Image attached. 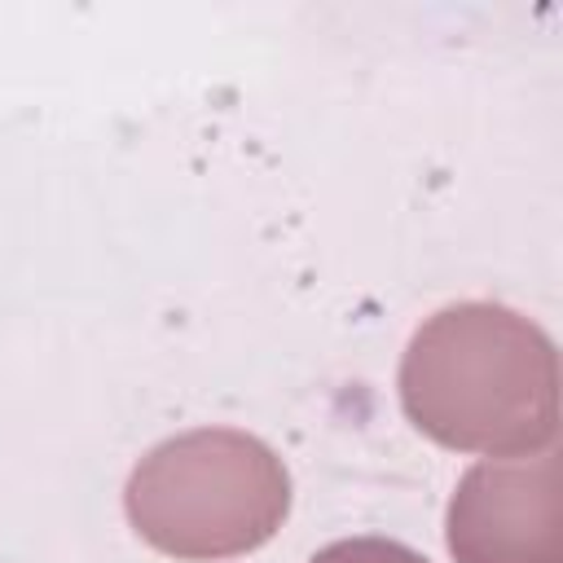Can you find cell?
Here are the masks:
<instances>
[{
	"label": "cell",
	"mask_w": 563,
	"mask_h": 563,
	"mask_svg": "<svg viewBox=\"0 0 563 563\" xmlns=\"http://www.w3.org/2000/svg\"><path fill=\"white\" fill-rule=\"evenodd\" d=\"M308 563H427V559L387 537H347V541H330Z\"/></svg>",
	"instance_id": "obj_4"
},
{
	"label": "cell",
	"mask_w": 563,
	"mask_h": 563,
	"mask_svg": "<svg viewBox=\"0 0 563 563\" xmlns=\"http://www.w3.org/2000/svg\"><path fill=\"white\" fill-rule=\"evenodd\" d=\"M444 541L457 563H563L559 457L475 462L449 497Z\"/></svg>",
	"instance_id": "obj_3"
},
{
	"label": "cell",
	"mask_w": 563,
	"mask_h": 563,
	"mask_svg": "<svg viewBox=\"0 0 563 563\" xmlns=\"http://www.w3.org/2000/svg\"><path fill=\"white\" fill-rule=\"evenodd\" d=\"M123 510L136 537L158 554L185 563L238 559L282 528L290 475L260 435L194 427L154 444L132 466Z\"/></svg>",
	"instance_id": "obj_2"
},
{
	"label": "cell",
	"mask_w": 563,
	"mask_h": 563,
	"mask_svg": "<svg viewBox=\"0 0 563 563\" xmlns=\"http://www.w3.org/2000/svg\"><path fill=\"white\" fill-rule=\"evenodd\" d=\"M396 387L409 422L457 453L537 457L559 435V352L506 303L431 312L400 356Z\"/></svg>",
	"instance_id": "obj_1"
}]
</instances>
